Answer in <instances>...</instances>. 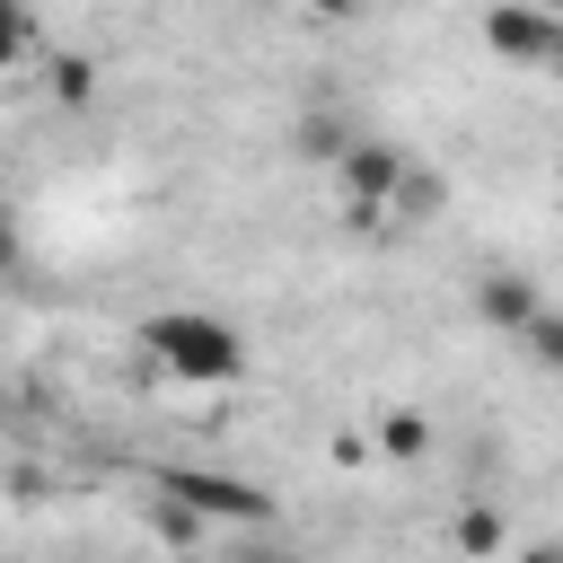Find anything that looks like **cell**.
Returning <instances> with one entry per match:
<instances>
[{"label":"cell","mask_w":563,"mask_h":563,"mask_svg":"<svg viewBox=\"0 0 563 563\" xmlns=\"http://www.w3.org/2000/svg\"><path fill=\"white\" fill-rule=\"evenodd\" d=\"M141 352H150L167 378H185V387H229V378H246V334H238L229 317H211V308H158V317H141Z\"/></svg>","instance_id":"6da1fadb"},{"label":"cell","mask_w":563,"mask_h":563,"mask_svg":"<svg viewBox=\"0 0 563 563\" xmlns=\"http://www.w3.org/2000/svg\"><path fill=\"white\" fill-rule=\"evenodd\" d=\"M150 493L185 501L194 519H229V528H273V519H282V510H273V493H255L246 475H220V466H158V475H150Z\"/></svg>","instance_id":"7a4b0ae2"},{"label":"cell","mask_w":563,"mask_h":563,"mask_svg":"<svg viewBox=\"0 0 563 563\" xmlns=\"http://www.w3.org/2000/svg\"><path fill=\"white\" fill-rule=\"evenodd\" d=\"M334 185H343V220L378 229V220H387V202H396V185H405V150H396V141L352 132V150L334 158Z\"/></svg>","instance_id":"3957f363"},{"label":"cell","mask_w":563,"mask_h":563,"mask_svg":"<svg viewBox=\"0 0 563 563\" xmlns=\"http://www.w3.org/2000/svg\"><path fill=\"white\" fill-rule=\"evenodd\" d=\"M484 44H493L501 62H545V70H554L563 18H545V9H528V0H493V9H484Z\"/></svg>","instance_id":"277c9868"},{"label":"cell","mask_w":563,"mask_h":563,"mask_svg":"<svg viewBox=\"0 0 563 563\" xmlns=\"http://www.w3.org/2000/svg\"><path fill=\"white\" fill-rule=\"evenodd\" d=\"M537 308H545V299H537V282H528V273H484V282H475V317H484L493 334H519Z\"/></svg>","instance_id":"5b68a950"},{"label":"cell","mask_w":563,"mask_h":563,"mask_svg":"<svg viewBox=\"0 0 563 563\" xmlns=\"http://www.w3.org/2000/svg\"><path fill=\"white\" fill-rule=\"evenodd\" d=\"M449 545H457L466 563H493V554L510 545V519H501V501H466V510H457V528H449Z\"/></svg>","instance_id":"8992f818"},{"label":"cell","mask_w":563,"mask_h":563,"mask_svg":"<svg viewBox=\"0 0 563 563\" xmlns=\"http://www.w3.org/2000/svg\"><path fill=\"white\" fill-rule=\"evenodd\" d=\"M44 88H53V106H62V114H79V106H97V62H88V53H53Z\"/></svg>","instance_id":"52a82bcc"},{"label":"cell","mask_w":563,"mask_h":563,"mask_svg":"<svg viewBox=\"0 0 563 563\" xmlns=\"http://www.w3.org/2000/svg\"><path fill=\"white\" fill-rule=\"evenodd\" d=\"M290 150H299V158H317V167H334V158L352 150V123L317 106V114H299V132H290Z\"/></svg>","instance_id":"ba28073f"},{"label":"cell","mask_w":563,"mask_h":563,"mask_svg":"<svg viewBox=\"0 0 563 563\" xmlns=\"http://www.w3.org/2000/svg\"><path fill=\"white\" fill-rule=\"evenodd\" d=\"M378 449H387L396 466H413V457H431V422H422L413 405H387V413H378Z\"/></svg>","instance_id":"9c48e42d"},{"label":"cell","mask_w":563,"mask_h":563,"mask_svg":"<svg viewBox=\"0 0 563 563\" xmlns=\"http://www.w3.org/2000/svg\"><path fill=\"white\" fill-rule=\"evenodd\" d=\"M449 202V185L431 176V167H405V185H396V202H387V220H431Z\"/></svg>","instance_id":"30bf717a"},{"label":"cell","mask_w":563,"mask_h":563,"mask_svg":"<svg viewBox=\"0 0 563 563\" xmlns=\"http://www.w3.org/2000/svg\"><path fill=\"white\" fill-rule=\"evenodd\" d=\"M150 519H158V537H167V545H185V554H194V545H211V519H194V510H185V501H167V493H150Z\"/></svg>","instance_id":"8fae6325"},{"label":"cell","mask_w":563,"mask_h":563,"mask_svg":"<svg viewBox=\"0 0 563 563\" xmlns=\"http://www.w3.org/2000/svg\"><path fill=\"white\" fill-rule=\"evenodd\" d=\"M519 343H528L537 369H563V317H554V308H537V317L519 325Z\"/></svg>","instance_id":"7c38bea8"},{"label":"cell","mask_w":563,"mask_h":563,"mask_svg":"<svg viewBox=\"0 0 563 563\" xmlns=\"http://www.w3.org/2000/svg\"><path fill=\"white\" fill-rule=\"evenodd\" d=\"M26 35H35V26H26V0H0V79L18 70V53H26Z\"/></svg>","instance_id":"4fadbf2b"},{"label":"cell","mask_w":563,"mask_h":563,"mask_svg":"<svg viewBox=\"0 0 563 563\" xmlns=\"http://www.w3.org/2000/svg\"><path fill=\"white\" fill-rule=\"evenodd\" d=\"M220 563H308L299 545H238V554H220Z\"/></svg>","instance_id":"5bb4252c"},{"label":"cell","mask_w":563,"mask_h":563,"mask_svg":"<svg viewBox=\"0 0 563 563\" xmlns=\"http://www.w3.org/2000/svg\"><path fill=\"white\" fill-rule=\"evenodd\" d=\"M18 255H26V238H18V211H9V202H0V273H9V264H18Z\"/></svg>","instance_id":"9a60e30c"},{"label":"cell","mask_w":563,"mask_h":563,"mask_svg":"<svg viewBox=\"0 0 563 563\" xmlns=\"http://www.w3.org/2000/svg\"><path fill=\"white\" fill-rule=\"evenodd\" d=\"M299 9H308V18H334V26H343V18H361L369 0H299Z\"/></svg>","instance_id":"2e32d148"},{"label":"cell","mask_w":563,"mask_h":563,"mask_svg":"<svg viewBox=\"0 0 563 563\" xmlns=\"http://www.w3.org/2000/svg\"><path fill=\"white\" fill-rule=\"evenodd\" d=\"M528 9H545V18H563V0H528Z\"/></svg>","instance_id":"e0dca14e"},{"label":"cell","mask_w":563,"mask_h":563,"mask_svg":"<svg viewBox=\"0 0 563 563\" xmlns=\"http://www.w3.org/2000/svg\"><path fill=\"white\" fill-rule=\"evenodd\" d=\"M554 79H563V53H554Z\"/></svg>","instance_id":"ac0fdd59"},{"label":"cell","mask_w":563,"mask_h":563,"mask_svg":"<svg viewBox=\"0 0 563 563\" xmlns=\"http://www.w3.org/2000/svg\"><path fill=\"white\" fill-rule=\"evenodd\" d=\"M545 563H563V554H545Z\"/></svg>","instance_id":"d6986e66"}]
</instances>
